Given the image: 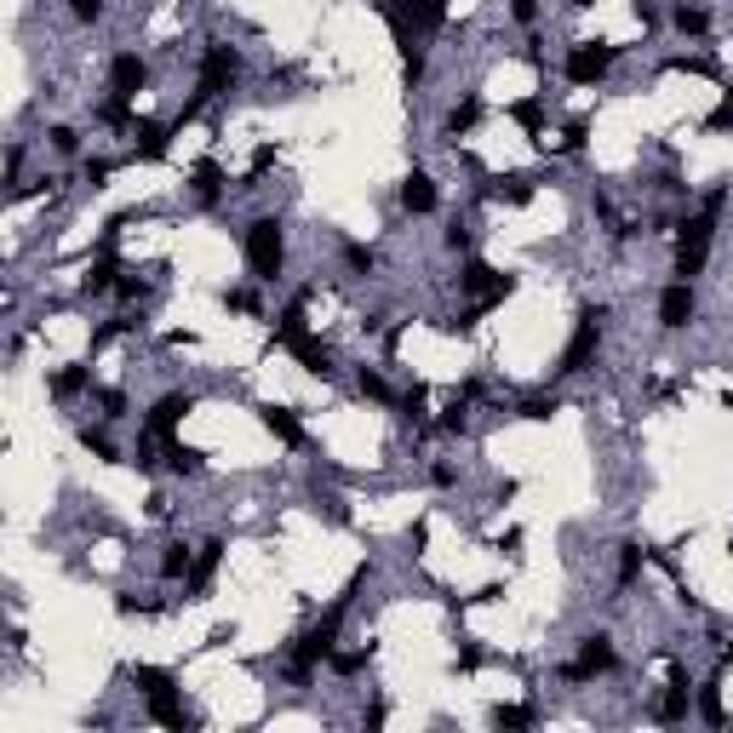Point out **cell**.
<instances>
[{"label":"cell","instance_id":"6da1fadb","mask_svg":"<svg viewBox=\"0 0 733 733\" xmlns=\"http://www.w3.org/2000/svg\"><path fill=\"white\" fill-rule=\"evenodd\" d=\"M722 201H728V189H711L705 195V206L682 224V241H676V275L682 281H693L705 270V258H711V229H716V212H722Z\"/></svg>","mask_w":733,"mask_h":733},{"label":"cell","instance_id":"7a4b0ae2","mask_svg":"<svg viewBox=\"0 0 733 733\" xmlns=\"http://www.w3.org/2000/svg\"><path fill=\"white\" fill-rule=\"evenodd\" d=\"M338 625H344V602L327 607V619L315 630H304L298 647H292V682H310L321 659H333V642H338Z\"/></svg>","mask_w":733,"mask_h":733},{"label":"cell","instance_id":"3957f363","mask_svg":"<svg viewBox=\"0 0 733 733\" xmlns=\"http://www.w3.org/2000/svg\"><path fill=\"white\" fill-rule=\"evenodd\" d=\"M247 264L258 281H275V270H281V224L275 218H252L247 224Z\"/></svg>","mask_w":733,"mask_h":733},{"label":"cell","instance_id":"277c9868","mask_svg":"<svg viewBox=\"0 0 733 733\" xmlns=\"http://www.w3.org/2000/svg\"><path fill=\"white\" fill-rule=\"evenodd\" d=\"M602 304L596 310H584L579 315V327H573V338H567V350H561V361H556V373L561 378H573V373H584V361L596 356V338H602Z\"/></svg>","mask_w":733,"mask_h":733},{"label":"cell","instance_id":"5b68a950","mask_svg":"<svg viewBox=\"0 0 733 733\" xmlns=\"http://www.w3.org/2000/svg\"><path fill=\"white\" fill-rule=\"evenodd\" d=\"M613 58H619V46H607V41L573 46V52H567V81H573V87H596V81L613 69Z\"/></svg>","mask_w":733,"mask_h":733},{"label":"cell","instance_id":"8992f818","mask_svg":"<svg viewBox=\"0 0 733 733\" xmlns=\"http://www.w3.org/2000/svg\"><path fill=\"white\" fill-rule=\"evenodd\" d=\"M241 75V52L235 46H206V58H201V97H218V92H229V81Z\"/></svg>","mask_w":733,"mask_h":733},{"label":"cell","instance_id":"52a82bcc","mask_svg":"<svg viewBox=\"0 0 733 733\" xmlns=\"http://www.w3.org/2000/svg\"><path fill=\"white\" fill-rule=\"evenodd\" d=\"M619 659H613V642L602 637V630H596V637H584V647H579V659H573L567 670H561V676L567 682H590V676H602V670H613Z\"/></svg>","mask_w":733,"mask_h":733},{"label":"cell","instance_id":"ba28073f","mask_svg":"<svg viewBox=\"0 0 733 733\" xmlns=\"http://www.w3.org/2000/svg\"><path fill=\"white\" fill-rule=\"evenodd\" d=\"M459 287L464 292H482V298H510V292H516V281H510V275H498V270H487V264L482 258H470V264H464V270H459Z\"/></svg>","mask_w":733,"mask_h":733},{"label":"cell","instance_id":"9c48e42d","mask_svg":"<svg viewBox=\"0 0 733 733\" xmlns=\"http://www.w3.org/2000/svg\"><path fill=\"white\" fill-rule=\"evenodd\" d=\"M688 699H693V682H688V670H682V665H670V688L659 693L653 716H659V722H682V716H688Z\"/></svg>","mask_w":733,"mask_h":733},{"label":"cell","instance_id":"30bf717a","mask_svg":"<svg viewBox=\"0 0 733 733\" xmlns=\"http://www.w3.org/2000/svg\"><path fill=\"white\" fill-rule=\"evenodd\" d=\"M183 413H195V396H183V390H166V396L150 407V436H173L178 424H183Z\"/></svg>","mask_w":733,"mask_h":733},{"label":"cell","instance_id":"8fae6325","mask_svg":"<svg viewBox=\"0 0 733 733\" xmlns=\"http://www.w3.org/2000/svg\"><path fill=\"white\" fill-rule=\"evenodd\" d=\"M688 321H693V287H688V281H676V287L659 292V327L676 333V327H688Z\"/></svg>","mask_w":733,"mask_h":733},{"label":"cell","instance_id":"7c38bea8","mask_svg":"<svg viewBox=\"0 0 733 733\" xmlns=\"http://www.w3.org/2000/svg\"><path fill=\"white\" fill-rule=\"evenodd\" d=\"M378 6H384L390 18H413V23H424V29H436V23L447 18V0H378Z\"/></svg>","mask_w":733,"mask_h":733},{"label":"cell","instance_id":"4fadbf2b","mask_svg":"<svg viewBox=\"0 0 733 733\" xmlns=\"http://www.w3.org/2000/svg\"><path fill=\"white\" fill-rule=\"evenodd\" d=\"M143 75H150V69H143L138 52H120L115 64H109V87H115V97H132V92L143 87Z\"/></svg>","mask_w":733,"mask_h":733},{"label":"cell","instance_id":"5bb4252c","mask_svg":"<svg viewBox=\"0 0 733 733\" xmlns=\"http://www.w3.org/2000/svg\"><path fill=\"white\" fill-rule=\"evenodd\" d=\"M258 419H264V430H270L275 442H287V447H304V424L292 419V407H275V401H270V407H258Z\"/></svg>","mask_w":733,"mask_h":733},{"label":"cell","instance_id":"9a60e30c","mask_svg":"<svg viewBox=\"0 0 733 733\" xmlns=\"http://www.w3.org/2000/svg\"><path fill=\"white\" fill-rule=\"evenodd\" d=\"M218 561H224V539H206L201 550H195V567H189V590H195V596H206V584H212Z\"/></svg>","mask_w":733,"mask_h":733},{"label":"cell","instance_id":"2e32d148","mask_svg":"<svg viewBox=\"0 0 733 733\" xmlns=\"http://www.w3.org/2000/svg\"><path fill=\"white\" fill-rule=\"evenodd\" d=\"M401 206H407V212H436V183L424 173H407L401 178Z\"/></svg>","mask_w":733,"mask_h":733},{"label":"cell","instance_id":"e0dca14e","mask_svg":"<svg viewBox=\"0 0 733 733\" xmlns=\"http://www.w3.org/2000/svg\"><path fill=\"white\" fill-rule=\"evenodd\" d=\"M287 350H292V356H298L304 366H310L315 378H327V373H333V356H327V344H315V338H304V333H298Z\"/></svg>","mask_w":733,"mask_h":733},{"label":"cell","instance_id":"ac0fdd59","mask_svg":"<svg viewBox=\"0 0 733 733\" xmlns=\"http://www.w3.org/2000/svg\"><path fill=\"white\" fill-rule=\"evenodd\" d=\"M132 138H138V161H161L166 155V127H155V120H138Z\"/></svg>","mask_w":733,"mask_h":733},{"label":"cell","instance_id":"d6986e66","mask_svg":"<svg viewBox=\"0 0 733 733\" xmlns=\"http://www.w3.org/2000/svg\"><path fill=\"white\" fill-rule=\"evenodd\" d=\"M189 567H195V550L183 539H173L161 550V579H189Z\"/></svg>","mask_w":733,"mask_h":733},{"label":"cell","instance_id":"ffe728a7","mask_svg":"<svg viewBox=\"0 0 733 733\" xmlns=\"http://www.w3.org/2000/svg\"><path fill=\"white\" fill-rule=\"evenodd\" d=\"M189 183H195V195H201L206 206H212L218 195H224V173H218V161H201V166L189 173Z\"/></svg>","mask_w":733,"mask_h":733},{"label":"cell","instance_id":"44dd1931","mask_svg":"<svg viewBox=\"0 0 733 733\" xmlns=\"http://www.w3.org/2000/svg\"><path fill=\"white\" fill-rule=\"evenodd\" d=\"M132 682L143 688V699H155V693H173V670H161V665H138V670H132Z\"/></svg>","mask_w":733,"mask_h":733},{"label":"cell","instance_id":"7402d4cb","mask_svg":"<svg viewBox=\"0 0 733 733\" xmlns=\"http://www.w3.org/2000/svg\"><path fill=\"white\" fill-rule=\"evenodd\" d=\"M699 716H705L711 728H722V722H728V711H722V682H716V676L699 688Z\"/></svg>","mask_w":733,"mask_h":733},{"label":"cell","instance_id":"603a6c76","mask_svg":"<svg viewBox=\"0 0 733 733\" xmlns=\"http://www.w3.org/2000/svg\"><path fill=\"white\" fill-rule=\"evenodd\" d=\"M115 275H120V270H115V258H97L92 270L81 275V292H109V287H120Z\"/></svg>","mask_w":733,"mask_h":733},{"label":"cell","instance_id":"cb8c5ba5","mask_svg":"<svg viewBox=\"0 0 733 733\" xmlns=\"http://www.w3.org/2000/svg\"><path fill=\"white\" fill-rule=\"evenodd\" d=\"M81 447H87L92 459H104V464H115V459H120V447L109 442L104 430H92V424H81Z\"/></svg>","mask_w":733,"mask_h":733},{"label":"cell","instance_id":"d4e9b609","mask_svg":"<svg viewBox=\"0 0 733 733\" xmlns=\"http://www.w3.org/2000/svg\"><path fill=\"white\" fill-rule=\"evenodd\" d=\"M166 464H173L178 475H201V453L183 447V442H173V436H166Z\"/></svg>","mask_w":733,"mask_h":733},{"label":"cell","instance_id":"484cf974","mask_svg":"<svg viewBox=\"0 0 733 733\" xmlns=\"http://www.w3.org/2000/svg\"><path fill=\"white\" fill-rule=\"evenodd\" d=\"M493 722L498 728H533L539 711H528V705H493Z\"/></svg>","mask_w":733,"mask_h":733},{"label":"cell","instance_id":"4316f807","mask_svg":"<svg viewBox=\"0 0 733 733\" xmlns=\"http://www.w3.org/2000/svg\"><path fill=\"white\" fill-rule=\"evenodd\" d=\"M475 120H482V97H464L453 115H447V132L459 138V132H470V127H475Z\"/></svg>","mask_w":733,"mask_h":733},{"label":"cell","instance_id":"83f0119b","mask_svg":"<svg viewBox=\"0 0 733 733\" xmlns=\"http://www.w3.org/2000/svg\"><path fill=\"white\" fill-rule=\"evenodd\" d=\"M87 390V366H64V373H52V396H81Z\"/></svg>","mask_w":733,"mask_h":733},{"label":"cell","instance_id":"f1b7e54d","mask_svg":"<svg viewBox=\"0 0 733 733\" xmlns=\"http://www.w3.org/2000/svg\"><path fill=\"white\" fill-rule=\"evenodd\" d=\"M298 333H304V304H287V310H281V321H275V338H281V344H292Z\"/></svg>","mask_w":733,"mask_h":733},{"label":"cell","instance_id":"f546056e","mask_svg":"<svg viewBox=\"0 0 733 733\" xmlns=\"http://www.w3.org/2000/svg\"><path fill=\"white\" fill-rule=\"evenodd\" d=\"M670 18H676V29H682V35H705V29H711V18H705L699 6H676Z\"/></svg>","mask_w":733,"mask_h":733},{"label":"cell","instance_id":"4dcf8cb0","mask_svg":"<svg viewBox=\"0 0 733 733\" xmlns=\"http://www.w3.org/2000/svg\"><path fill=\"white\" fill-rule=\"evenodd\" d=\"M115 613H166V602H150V596H115Z\"/></svg>","mask_w":733,"mask_h":733},{"label":"cell","instance_id":"1f68e13d","mask_svg":"<svg viewBox=\"0 0 733 733\" xmlns=\"http://www.w3.org/2000/svg\"><path fill=\"white\" fill-rule=\"evenodd\" d=\"M498 201H510V206L533 201V178H505V183H498Z\"/></svg>","mask_w":733,"mask_h":733},{"label":"cell","instance_id":"d6a6232c","mask_svg":"<svg viewBox=\"0 0 733 733\" xmlns=\"http://www.w3.org/2000/svg\"><path fill=\"white\" fill-rule=\"evenodd\" d=\"M521 419H533V424L556 419V396H528V401H521Z\"/></svg>","mask_w":733,"mask_h":733},{"label":"cell","instance_id":"836d02e7","mask_svg":"<svg viewBox=\"0 0 733 733\" xmlns=\"http://www.w3.org/2000/svg\"><path fill=\"white\" fill-rule=\"evenodd\" d=\"M642 573V544H619V584H630Z\"/></svg>","mask_w":733,"mask_h":733},{"label":"cell","instance_id":"e575fe53","mask_svg":"<svg viewBox=\"0 0 733 733\" xmlns=\"http://www.w3.org/2000/svg\"><path fill=\"white\" fill-rule=\"evenodd\" d=\"M705 132H733V92L711 109V115H705Z\"/></svg>","mask_w":733,"mask_h":733},{"label":"cell","instance_id":"d590c367","mask_svg":"<svg viewBox=\"0 0 733 733\" xmlns=\"http://www.w3.org/2000/svg\"><path fill=\"white\" fill-rule=\"evenodd\" d=\"M510 115H516V120H521V127H528V132H539L544 109H539V97H528V104H516V109H510Z\"/></svg>","mask_w":733,"mask_h":733},{"label":"cell","instance_id":"8d00e7d4","mask_svg":"<svg viewBox=\"0 0 733 733\" xmlns=\"http://www.w3.org/2000/svg\"><path fill=\"white\" fill-rule=\"evenodd\" d=\"M52 150H58V155H75V150H81V132H75V127H52Z\"/></svg>","mask_w":733,"mask_h":733},{"label":"cell","instance_id":"74e56055","mask_svg":"<svg viewBox=\"0 0 733 733\" xmlns=\"http://www.w3.org/2000/svg\"><path fill=\"white\" fill-rule=\"evenodd\" d=\"M361 396H366V401H390V384H384L378 373H366V366H361Z\"/></svg>","mask_w":733,"mask_h":733},{"label":"cell","instance_id":"f35d334b","mask_svg":"<svg viewBox=\"0 0 733 733\" xmlns=\"http://www.w3.org/2000/svg\"><path fill=\"white\" fill-rule=\"evenodd\" d=\"M270 166H275V143H258V155H252V173H247V189H252V178L270 173Z\"/></svg>","mask_w":733,"mask_h":733},{"label":"cell","instance_id":"ab89813d","mask_svg":"<svg viewBox=\"0 0 733 733\" xmlns=\"http://www.w3.org/2000/svg\"><path fill=\"white\" fill-rule=\"evenodd\" d=\"M344 258H350V270H373V247H361V241H350Z\"/></svg>","mask_w":733,"mask_h":733},{"label":"cell","instance_id":"60d3db41","mask_svg":"<svg viewBox=\"0 0 733 733\" xmlns=\"http://www.w3.org/2000/svg\"><path fill=\"white\" fill-rule=\"evenodd\" d=\"M321 510H327V516L338 521V528H344V521H350V510H344V498H338V493H321Z\"/></svg>","mask_w":733,"mask_h":733},{"label":"cell","instance_id":"b9f144b4","mask_svg":"<svg viewBox=\"0 0 733 733\" xmlns=\"http://www.w3.org/2000/svg\"><path fill=\"white\" fill-rule=\"evenodd\" d=\"M109 173H115L109 161H87V183H92V189H104V183H109Z\"/></svg>","mask_w":733,"mask_h":733},{"label":"cell","instance_id":"7bdbcfd3","mask_svg":"<svg viewBox=\"0 0 733 733\" xmlns=\"http://www.w3.org/2000/svg\"><path fill=\"white\" fill-rule=\"evenodd\" d=\"M584 132H590V120H567V138L561 143H567V150H584Z\"/></svg>","mask_w":733,"mask_h":733},{"label":"cell","instance_id":"ee69618b","mask_svg":"<svg viewBox=\"0 0 733 733\" xmlns=\"http://www.w3.org/2000/svg\"><path fill=\"white\" fill-rule=\"evenodd\" d=\"M97 401H104V413H109V419H120V413H127V396H120V390H104Z\"/></svg>","mask_w":733,"mask_h":733},{"label":"cell","instance_id":"f6af8a7d","mask_svg":"<svg viewBox=\"0 0 733 733\" xmlns=\"http://www.w3.org/2000/svg\"><path fill=\"white\" fill-rule=\"evenodd\" d=\"M69 12H75V18H81V23H92V18H97V12H104V0H69Z\"/></svg>","mask_w":733,"mask_h":733},{"label":"cell","instance_id":"bcb514c9","mask_svg":"<svg viewBox=\"0 0 733 733\" xmlns=\"http://www.w3.org/2000/svg\"><path fill=\"white\" fill-rule=\"evenodd\" d=\"M333 665H338V670H344V676H356V670L366 665V653H361V647H356V653H338V659H333Z\"/></svg>","mask_w":733,"mask_h":733},{"label":"cell","instance_id":"7dc6e473","mask_svg":"<svg viewBox=\"0 0 733 733\" xmlns=\"http://www.w3.org/2000/svg\"><path fill=\"white\" fill-rule=\"evenodd\" d=\"M132 464H138V470H155V442H150V436H138V459H132Z\"/></svg>","mask_w":733,"mask_h":733},{"label":"cell","instance_id":"c3c4849f","mask_svg":"<svg viewBox=\"0 0 733 733\" xmlns=\"http://www.w3.org/2000/svg\"><path fill=\"white\" fill-rule=\"evenodd\" d=\"M510 12H516V23H533L539 18V0H510Z\"/></svg>","mask_w":733,"mask_h":733},{"label":"cell","instance_id":"681fc988","mask_svg":"<svg viewBox=\"0 0 733 733\" xmlns=\"http://www.w3.org/2000/svg\"><path fill=\"white\" fill-rule=\"evenodd\" d=\"M475 321H482V310H464L459 321H447V333H475Z\"/></svg>","mask_w":733,"mask_h":733},{"label":"cell","instance_id":"f907efd6","mask_svg":"<svg viewBox=\"0 0 733 733\" xmlns=\"http://www.w3.org/2000/svg\"><path fill=\"white\" fill-rule=\"evenodd\" d=\"M447 247H453V252H470V229L453 224V229H447Z\"/></svg>","mask_w":733,"mask_h":733},{"label":"cell","instance_id":"816d5d0a","mask_svg":"<svg viewBox=\"0 0 733 733\" xmlns=\"http://www.w3.org/2000/svg\"><path fill=\"white\" fill-rule=\"evenodd\" d=\"M430 482L436 487H453V464H430Z\"/></svg>","mask_w":733,"mask_h":733},{"label":"cell","instance_id":"f5cc1de1","mask_svg":"<svg viewBox=\"0 0 733 733\" xmlns=\"http://www.w3.org/2000/svg\"><path fill=\"white\" fill-rule=\"evenodd\" d=\"M482 665V647H459V670H475Z\"/></svg>","mask_w":733,"mask_h":733},{"label":"cell","instance_id":"db71d44e","mask_svg":"<svg viewBox=\"0 0 733 733\" xmlns=\"http://www.w3.org/2000/svg\"><path fill=\"white\" fill-rule=\"evenodd\" d=\"M401 75H407V81H419V75H424V58H419V52H407V64H401Z\"/></svg>","mask_w":733,"mask_h":733},{"label":"cell","instance_id":"11a10c76","mask_svg":"<svg viewBox=\"0 0 733 733\" xmlns=\"http://www.w3.org/2000/svg\"><path fill=\"white\" fill-rule=\"evenodd\" d=\"M722 659H733V637H728V647H722Z\"/></svg>","mask_w":733,"mask_h":733}]
</instances>
